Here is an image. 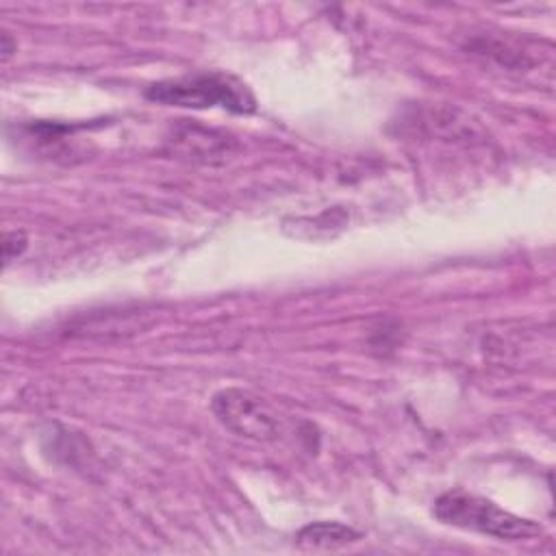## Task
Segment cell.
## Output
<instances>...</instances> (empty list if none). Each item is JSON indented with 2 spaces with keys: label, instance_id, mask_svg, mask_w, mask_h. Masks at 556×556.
<instances>
[{
  "label": "cell",
  "instance_id": "1",
  "mask_svg": "<svg viewBox=\"0 0 556 556\" xmlns=\"http://www.w3.org/2000/svg\"><path fill=\"white\" fill-rule=\"evenodd\" d=\"M146 98L182 109H226L230 113H252L256 100L235 76L222 72H191L176 78L156 80L146 89Z\"/></svg>",
  "mask_w": 556,
  "mask_h": 556
},
{
  "label": "cell",
  "instance_id": "2",
  "mask_svg": "<svg viewBox=\"0 0 556 556\" xmlns=\"http://www.w3.org/2000/svg\"><path fill=\"white\" fill-rule=\"evenodd\" d=\"M434 517L460 530H473L500 541H526L541 534V526L532 519L504 510L495 502L465 493L447 491L434 502Z\"/></svg>",
  "mask_w": 556,
  "mask_h": 556
},
{
  "label": "cell",
  "instance_id": "3",
  "mask_svg": "<svg viewBox=\"0 0 556 556\" xmlns=\"http://www.w3.org/2000/svg\"><path fill=\"white\" fill-rule=\"evenodd\" d=\"M211 408L228 430L241 437L271 441L282 434L280 415L248 389L230 387L217 391L213 395Z\"/></svg>",
  "mask_w": 556,
  "mask_h": 556
},
{
  "label": "cell",
  "instance_id": "4",
  "mask_svg": "<svg viewBox=\"0 0 556 556\" xmlns=\"http://www.w3.org/2000/svg\"><path fill=\"white\" fill-rule=\"evenodd\" d=\"M363 534L339 521H313L298 530L295 543L302 549H337L358 541Z\"/></svg>",
  "mask_w": 556,
  "mask_h": 556
},
{
  "label": "cell",
  "instance_id": "5",
  "mask_svg": "<svg viewBox=\"0 0 556 556\" xmlns=\"http://www.w3.org/2000/svg\"><path fill=\"white\" fill-rule=\"evenodd\" d=\"M26 250V237L24 232H7L4 235V243H2V256H4V263H11L15 256H20L22 252Z\"/></svg>",
  "mask_w": 556,
  "mask_h": 556
},
{
  "label": "cell",
  "instance_id": "6",
  "mask_svg": "<svg viewBox=\"0 0 556 556\" xmlns=\"http://www.w3.org/2000/svg\"><path fill=\"white\" fill-rule=\"evenodd\" d=\"M15 50H17V46H13V43H11V35H9V33H4V35H2V59L7 61Z\"/></svg>",
  "mask_w": 556,
  "mask_h": 556
}]
</instances>
